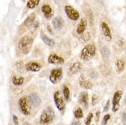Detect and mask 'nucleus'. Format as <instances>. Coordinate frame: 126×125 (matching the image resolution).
Instances as JSON below:
<instances>
[{
  "label": "nucleus",
  "instance_id": "obj_1",
  "mask_svg": "<svg viewBox=\"0 0 126 125\" xmlns=\"http://www.w3.org/2000/svg\"><path fill=\"white\" fill-rule=\"evenodd\" d=\"M34 39L28 35L23 36L19 42V48L23 54H28L32 49Z\"/></svg>",
  "mask_w": 126,
  "mask_h": 125
},
{
  "label": "nucleus",
  "instance_id": "obj_2",
  "mask_svg": "<svg viewBox=\"0 0 126 125\" xmlns=\"http://www.w3.org/2000/svg\"><path fill=\"white\" fill-rule=\"evenodd\" d=\"M96 54V47L93 44H89L86 45L82 49L80 53V58L84 61H89L92 59Z\"/></svg>",
  "mask_w": 126,
  "mask_h": 125
},
{
  "label": "nucleus",
  "instance_id": "obj_3",
  "mask_svg": "<svg viewBox=\"0 0 126 125\" xmlns=\"http://www.w3.org/2000/svg\"><path fill=\"white\" fill-rule=\"evenodd\" d=\"M55 118V113L52 108L50 107H47L46 110H45L40 117V123L41 125H47L53 122Z\"/></svg>",
  "mask_w": 126,
  "mask_h": 125
},
{
  "label": "nucleus",
  "instance_id": "obj_4",
  "mask_svg": "<svg viewBox=\"0 0 126 125\" xmlns=\"http://www.w3.org/2000/svg\"><path fill=\"white\" fill-rule=\"evenodd\" d=\"M63 76V69L61 68L52 69L51 70L50 75H49V80L53 84H56L61 81Z\"/></svg>",
  "mask_w": 126,
  "mask_h": 125
},
{
  "label": "nucleus",
  "instance_id": "obj_5",
  "mask_svg": "<svg viewBox=\"0 0 126 125\" xmlns=\"http://www.w3.org/2000/svg\"><path fill=\"white\" fill-rule=\"evenodd\" d=\"M28 101V97L24 96L19 98V103H18L21 111L25 116H28L30 114V107H29Z\"/></svg>",
  "mask_w": 126,
  "mask_h": 125
},
{
  "label": "nucleus",
  "instance_id": "obj_6",
  "mask_svg": "<svg viewBox=\"0 0 126 125\" xmlns=\"http://www.w3.org/2000/svg\"><path fill=\"white\" fill-rule=\"evenodd\" d=\"M123 96V92L121 90H118L115 92L112 98V111L116 112L120 108V100Z\"/></svg>",
  "mask_w": 126,
  "mask_h": 125
},
{
  "label": "nucleus",
  "instance_id": "obj_7",
  "mask_svg": "<svg viewBox=\"0 0 126 125\" xmlns=\"http://www.w3.org/2000/svg\"><path fill=\"white\" fill-rule=\"evenodd\" d=\"M54 99L55 105L56 106L57 109L59 111H63L65 108V102L63 99V98L60 96V92L56 91L54 94Z\"/></svg>",
  "mask_w": 126,
  "mask_h": 125
},
{
  "label": "nucleus",
  "instance_id": "obj_8",
  "mask_svg": "<svg viewBox=\"0 0 126 125\" xmlns=\"http://www.w3.org/2000/svg\"><path fill=\"white\" fill-rule=\"evenodd\" d=\"M64 11L66 16L73 21H77L79 18V13L78 10L74 9L71 6H66L64 7Z\"/></svg>",
  "mask_w": 126,
  "mask_h": 125
},
{
  "label": "nucleus",
  "instance_id": "obj_9",
  "mask_svg": "<svg viewBox=\"0 0 126 125\" xmlns=\"http://www.w3.org/2000/svg\"><path fill=\"white\" fill-rule=\"evenodd\" d=\"M48 62L51 64L62 65L64 63V59L62 57L56 55V53H52L48 57Z\"/></svg>",
  "mask_w": 126,
  "mask_h": 125
},
{
  "label": "nucleus",
  "instance_id": "obj_10",
  "mask_svg": "<svg viewBox=\"0 0 126 125\" xmlns=\"http://www.w3.org/2000/svg\"><path fill=\"white\" fill-rule=\"evenodd\" d=\"M82 68H83V65L82 63L79 62H73L70 65L69 70H68V73L71 75L76 74L78 72H80L82 70Z\"/></svg>",
  "mask_w": 126,
  "mask_h": 125
},
{
  "label": "nucleus",
  "instance_id": "obj_11",
  "mask_svg": "<svg viewBox=\"0 0 126 125\" xmlns=\"http://www.w3.org/2000/svg\"><path fill=\"white\" fill-rule=\"evenodd\" d=\"M101 31L102 34L104 35L105 39L107 41H110L112 40V33H111V30H110L109 26L106 23L102 22L101 23Z\"/></svg>",
  "mask_w": 126,
  "mask_h": 125
},
{
  "label": "nucleus",
  "instance_id": "obj_12",
  "mask_svg": "<svg viewBox=\"0 0 126 125\" xmlns=\"http://www.w3.org/2000/svg\"><path fill=\"white\" fill-rule=\"evenodd\" d=\"M25 69L28 71L32 72H38L42 69V66L38 62H30L25 64Z\"/></svg>",
  "mask_w": 126,
  "mask_h": 125
},
{
  "label": "nucleus",
  "instance_id": "obj_13",
  "mask_svg": "<svg viewBox=\"0 0 126 125\" xmlns=\"http://www.w3.org/2000/svg\"><path fill=\"white\" fill-rule=\"evenodd\" d=\"M41 11L43 12L44 16L47 19H51L54 16V11L49 5L44 4L41 7Z\"/></svg>",
  "mask_w": 126,
  "mask_h": 125
},
{
  "label": "nucleus",
  "instance_id": "obj_14",
  "mask_svg": "<svg viewBox=\"0 0 126 125\" xmlns=\"http://www.w3.org/2000/svg\"><path fill=\"white\" fill-rule=\"evenodd\" d=\"M28 99L32 105L34 107H37L41 105V98L39 97L38 94L36 93H32L29 96Z\"/></svg>",
  "mask_w": 126,
  "mask_h": 125
},
{
  "label": "nucleus",
  "instance_id": "obj_15",
  "mask_svg": "<svg viewBox=\"0 0 126 125\" xmlns=\"http://www.w3.org/2000/svg\"><path fill=\"white\" fill-rule=\"evenodd\" d=\"M64 19L61 16H56L52 20V25L56 30L60 31L64 26Z\"/></svg>",
  "mask_w": 126,
  "mask_h": 125
},
{
  "label": "nucleus",
  "instance_id": "obj_16",
  "mask_svg": "<svg viewBox=\"0 0 126 125\" xmlns=\"http://www.w3.org/2000/svg\"><path fill=\"white\" fill-rule=\"evenodd\" d=\"M87 19L86 18H82L80 20V21L78 24L77 26V29H76V32L78 34H82L84 31H85L86 28L87 27Z\"/></svg>",
  "mask_w": 126,
  "mask_h": 125
},
{
  "label": "nucleus",
  "instance_id": "obj_17",
  "mask_svg": "<svg viewBox=\"0 0 126 125\" xmlns=\"http://www.w3.org/2000/svg\"><path fill=\"white\" fill-rule=\"evenodd\" d=\"M78 102L79 104L82 105L83 106L88 108V93L86 92H82L79 95L78 98Z\"/></svg>",
  "mask_w": 126,
  "mask_h": 125
},
{
  "label": "nucleus",
  "instance_id": "obj_18",
  "mask_svg": "<svg viewBox=\"0 0 126 125\" xmlns=\"http://www.w3.org/2000/svg\"><path fill=\"white\" fill-rule=\"evenodd\" d=\"M79 85L82 88H84V89H91L93 87V84L89 80H86L84 77V76L82 75L79 77Z\"/></svg>",
  "mask_w": 126,
  "mask_h": 125
},
{
  "label": "nucleus",
  "instance_id": "obj_19",
  "mask_svg": "<svg viewBox=\"0 0 126 125\" xmlns=\"http://www.w3.org/2000/svg\"><path fill=\"white\" fill-rule=\"evenodd\" d=\"M41 37L42 41H43V42L45 44H47V46H49V47H54L55 46V44H56L55 41L53 39H51L50 38L48 37L47 35L43 34V32L41 33Z\"/></svg>",
  "mask_w": 126,
  "mask_h": 125
},
{
  "label": "nucleus",
  "instance_id": "obj_20",
  "mask_svg": "<svg viewBox=\"0 0 126 125\" xmlns=\"http://www.w3.org/2000/svg\"><path fill=\"white\" fill-rule=\"evenodd\" d=\"M35 19H36V15L34 13H32L30 15L25 19V21L23 23V24L25 26L28 27V28H30L32 25L34 24L35 22Z\"/></svg>",
  "mask_w": 126,
  "mask_h": 125
},
{
  "label": "nucleus",
  "instance_id": "obj_21",
  "mask_svg": "<svg viewBox=\"0 0 126 125\" xmlns=\"http://www.w3.org/2000/svg\"><path fill=\"white\" fill-rule=\"evenodd\" d=\"M116 66H117V72H119V73L122 72L124 70L125 67H126L125 62L123 61V59H118L117 61V62H116Z\"/></svg>",
  "mask_w": 126,
  "mask_h": 125
},
{
  "label": "nucleus",
  "instance_id": "obj_22",
  "mask_svg": "<svg viewBox=\"0 0 126 125\" xmlns=\"http://www.w3.org/2000/svg\"><path fill=\"white\" fill-rule=\"evenodd\" d=\"M100 53H101V56L104 58H109L110 56V50L109 48L106 46H104L100 49Z\"/></svg>",
  "mask_w": 126,
  "mask_h": 125
},
{
  "label": "nucleus",
  "instance_id": "obj_23",
  "mask_svg": "<svg viewBox=\"0 0 126 125\" xmlns=\"http://www.w3.org/2000/svg\"><path fill=\"white\" fill-rule=\"evenodd\" d=\"M12 82L15 85L19 86V85H21L24 82V78L23 77H16V76H14L12 79Z\"/></svg>",
  "mask_w": 126,
  "mask_h": 125
},
{
  "label": "nucleus",
  "instance_id": "obj_24",
  "mask_svg": "<svg viewBox=\"0 0 126 125\" xmlns=\"http://www.w3.org/2000/svg\"><path fill=\"white\" fill-rule=\"evenodd\" d=\"M40 3L39 0H30L27 2V7L30 9H33L38 6Z\"/></svg>",
  "mask_w": 126,
  "mask_h": 125
},
{
  "label": "nucleus",
  "instance_id": "obj_25",
  "mask_svg": "<svg viewBox=\"0 0 126 125\" xmlns=\"http://www.w3.org/2000/svg\"><path fill=\"white\" fill-rule=\"evenodd\" d=\"M74 116L76 117V118H82V117L84 116L82 108L78 107V108H77V109L74 111Z\"/></svg>",
  "mask_w": 126,
  "mask_h": 125
},
{
  "label": "nucleus",
  "instance_id": "obj_26",
  "mask_svg": "<svg viewBox=\"0 0 126 125\" xmlns=\"http://www.w3.org/2000/svg\"><path fill=\"white\" fill-rule=\"evenodd\" d=\"M63 94L65 100H68L70 98V90L66 85H64L63 88Z\"/></svg>",
  "mask_w": 126,
  "mask_h": 125
},
{
  "label": "nucleus",
  "instance_id": "obj_27",
  "mask_svg": "<svg viewBox=\"0 0 126 125\" xmlns=\"http://www.w3.org/2000/svg\"><path fill=\"white\" fill-rule=\"evenodd\" d=\"M15 66L16 69L19 70V71H22V70L25 69V65H24V64H23L22 61H18V62H16L15 64Z\"/></svg>",
  "mask_w": 126,
  "mask_h": 125
},
{
  "label": "nucleus",
  "instance_id": "obj_28",
  "mask_svg": "<svg viewBox=\"0 0 126 125\" xmlns=\"http://www.w3.org/2000/svg\"><path fill=\"white\" fill-rule=\"evenodd\" d=\"M93 113H89L88 114V116H87V117H86V118L85 119V121H84L85 125H91V122L92 120H93Z\"/></svg>",
  "mask_w": 126,
  "mask_h": 125
},
{
  "label": "nucleus",
  "instance_id": "obj_29",
  "mask_svg": "<svg viewBox=\"0 0 126 125\" xmlns=\"http://www.w3.org/2000/svg\"><path fill=\"white\" fill-rule=\"evenodd\" d=\"M110 119V114H106L105 115L103 118V120H102V122H101V125H107L108 120Z\"/></svg>",
  "mask_w": 126,
  "mask_h": 125
},
{
  "label": "nucleus",
  "instance_id": "obj_30",
  "mask_svg": "<svg viewBox=\"0 0 126 125\" xmlns=\"http://www.w3.org/2000/svg\"><path fill=\"white\" fill-rule=\"evenodd\" d=\"M98 102V96L97 94H93L92 97L91 104L92 105H95Z\"/></svg>",
  "mask_w": 126,
  "mask_h": 125
},
{
  "label": "nucleus",
  "instance_id": "obj_31",
  "mask_svg": "<svg viewBox=\"0 0 126 125\" xmlns=\"http://www.w3.org/2000/svg\"><path fill=\"white\" fill-rule=\"evenodd\" d=\"M109 107H110V100H108L106 103V105H105V106L104 107V110H103V112H106L108 111L109 110Z\"/></svg>",
  "mask_w": 126,
  "mask_h": 125
},
{
  "label": "nucleus",
  "instance_id": "obj_32",
  "mask_svg": "<svg viewBox=\"0 0 126 125\" xmlns=\"http://www.w3.org/2000/svg\"><path fill=\"white\" fill-rule=\"evenodd\" d=\"M13 120L14 124L16 125H19V119H18V117L16 116V115H13Z\"/></svg>",
  "mask_w": 126,
  "mask_h": 125
},
{
  "label": "nucleus",
  "instance_id": "obj_33",
  "mask_svg": "<svg viewBox=\"0 0 126 125\" xmlns=\"http://www.w3.org/2000/svg\"><path fill=\"white\" fill-rule=\"evenodd\" d=\"M99 118H100V111H97L96 112V114H95V119H94L95 122H99Z\"/></svg>",
  "mask_w": 126,
  "mask_h": 125
},
{
  "label": "nucleus",
  "instance_id": "obj_34",
  "mask_svg": "<svg viewBox=\"0 0 126 125\" xmlns=\"http://www.w3.org/2000/svg\"><path fill=\"white\" fill-rule=\"evenodd\" d=\"M47 31H49V33L50 34H52V35L54 34V31H53V29H52V27H51L50 25H47Z\"/></svg>",
  "mask_w": 126,
  "mask_h": 125
},
{
  "label": "nucleus",
  "instance_id": "obj_35",
  "mask_svg": "<svg viewBox=\"0 0 126 125\" xmlns=\"http://www.w3.org/2000/svg\"><path fill=\"white\" fill-rule=\"evenodd\" d=\"M122 122L124 125H126V113L123 112L122 113Z\"/></svg>",
  "mask_w": 126,
  "mask_h": 125
},
{
  "label": "nucleus",
  "instance_id": "obj_36",
  "mask_svg": "<svg viewBox=\"0 0 126 125\" xmlns=\"http://www.w3.org/2000/svg\"><path fill=\"white\" fill-rule=\"evenodd\" d=\"M124 42H124V39L121 38L119 41V42H118V43H119V44L120 46H122V45H123V44H124Z\"/></svg>",
  "mask_w": 126,
  "mask_h": 125
},
{
  "label": "nucleus",
  "instance_id": "obj_37",
  "mask_svg": "<svg viewBox=\"0 0 126 125\" xmlns=\"http://www.w3.org/2000/svg\"><path fill=\"white\" fill-rule=\"evenodd\" d=\"M71 125H82V124H81V122H79V121H76V122H73Z\"/></svg>",
  "mask_w": 126,
  "mask_h": 125
},
{
  "label": "nucleus",
  "instance_id": "obj_38",
  "mask_svg": "<svg viewBox=\"0 0 126 125\" xmlns=\"http://www.w3.org/2000/svg\"><path fill=\"white\" fill-rule=\"evenodd\" d=\"M24 125H31L30 124H29L28 122H25V123H24Z\"/></svg>",
  "mask_w": 126,
  "mask_h": 125
},
{
  "label": "nucleus",
  "instance_id": "obj_39",
  "mask_svg": "<svg viewBox=\"0 0 126 125\" xmlns=\"http://www.w3.org/2000/svg\"></svg>",
  "mask_w": 126,
  "mask_h": 125
}]
</instances>
